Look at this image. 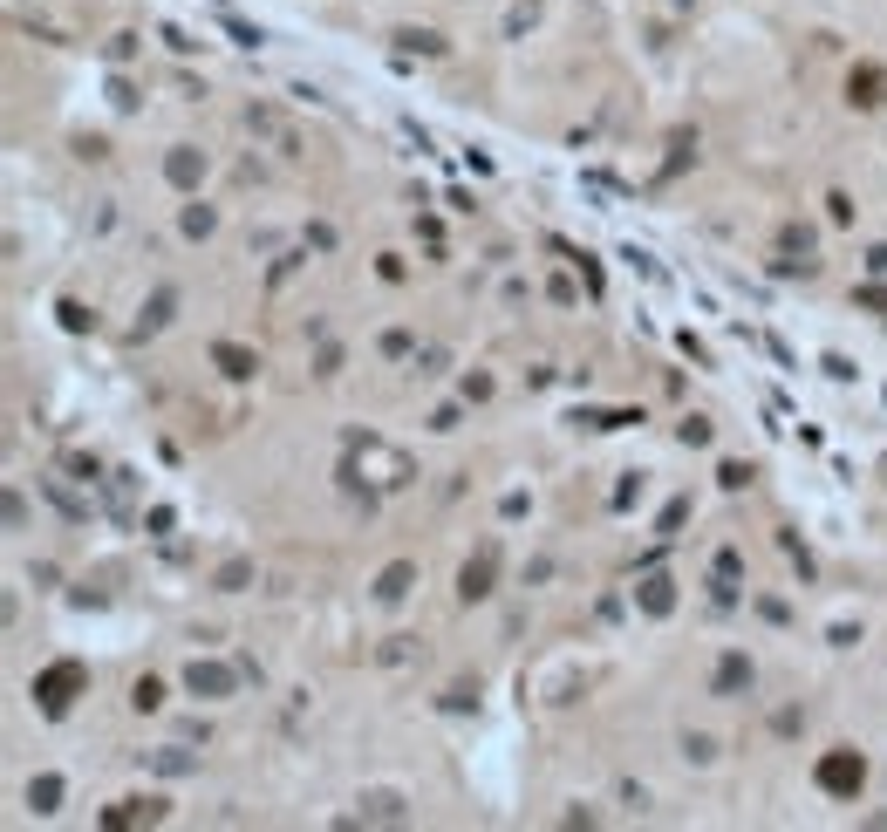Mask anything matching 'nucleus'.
Wrapping results in <instances>:
<instances>
[{"label":"nucleus","mask_w":887,"mask_h":832,"mask_svg":"<svg viewBox=\"0 0 887 832\" xmlns=\"http://www.w3.org/2000/svg\"><path fill=\"white\" fill-rule=\"evenodd\" d=\"M642 607H649V614H669V607H676V594H669V580H642Z\"/></svg>","instance_id":"9b49d317"},{"label":"nucleus","mask_w":887,"mask_h":832,"mask_svg":"<svg viewBox=\"0 0 887 832\" xmlns=\"http://www.w3.org/2000/svg\"><path fill=\"white\" fill-rule=\"evenodd\" d=\"M410 580H417L410 567H389L383 580H376V601H403V594H410Z\"/></svg>","instance_id":"6e6552de"},{"label":"nucleus","mask_w":887,"mask_h":832,"mask_svg":"<svg viewBox=\"0 0 887 832\" xmlns=\"http://www.w3.org/2000/svg\"><path fill=\"white\" fill-rule=\"evenodd\" d=\"M137 819H157V805H151V798H144V805H137V798H130V805H123V812H110V826H137Z\"/></svg>","instance_id":"ddd939ff"},{"label":"nucleus","mask_w":887,"mask_h":832,"mask_svg":"<svg viewBox=\"0 0 887 832\" xmlns=\"http://www.w3.org/2000/svg\"><path fill=\"white\" fill-rule=\"evenodd\" d=\"M860 785H867V757H860V751H826V757H819V792L860 798Z\"/></svg>","instance_id":"f03ea898"},{"label":"nucleus","mask_w":887,"mask_h":832,"mask_svg":"<svg viewBox=\"0 0 887 832\" xmlns=\"http://www.w3.org/2000/svg\"><path fill=\"white\" fill-rule=\"evenodd\" d=\"M717 689H751V662H744V655H724V669H717Z\"/></svg>","instance_id":"1a4fd4ad"},{"label":"nucleus","mask_w":887,"mask_h":832,"mask_svg":"<svg viewBox=\"0 0 887 832\" xmlns=\"http://www.w3.org/2000/svg\"><path fill=\"white\" fill-rule=\"evenodd\" d=\"M212 362H219L226 376H253V355H246V348H232V341H219V348H212Z\"/></svg>","instance_id":"0eeeda50"},{"label":"nucleus","mask_w":887,"mask_h":832,"mask_svg":"<svg viewBox=\"0 0 887 832\" xmlns=\"http://www.w3.org/2000/svg\"><path fill=\"white\" fill-rule=\"evenodd\" d=\"M492 567H499V560H492V546H485V553H478V560L464 567V580H458V594H464V601H485V594H492Z\"/></svg>","instance_id":"20e7f679"},{"label":"nucleus","mask_w":887,"mask_h":832,"mask_svg":"<svg viewBox=\"0 0 887 832\" xmlns=\"http://www.w3.org/2000/svg\"><path fill=\"white\" fill-rule=\"evenodd\" d=\"M82 682H89V669H82V662H55V669H41V676H35V703L48 710V717H62V710L76 703Z\"/></svg>","instance_id":"f257e3e1"},{"label":"nucleus","mask_w":887,"mask_h":832,"mask_svg":"<svg viewBox=\"0 0 887 832\" xmlns=\"http://www.w3.org/2000/svg\"><path fill=\"white\" fill-rule=\"evenodd\" d=\"M881 89H887L881 69H853V82H847V96L860 103V110H874V103H881Z\"/></svg>","instance_id":"423d86ee"},{"label":"nucleus","mask_w":887,"mask_h":832,"mask_svg":"<svg viewBox=\"0 0 887 832\" xmlns=\"http://www.w3.org/2000/svg\"><path fill=\"white\" fill-rule=\"evenodd\" d=\"M28 805H35V812H55V805H62V778H35V785H28Z\"/></svg>","instance_id":"9d476101"},{"label":"nucleus","mask_w":887,"mask_h":832,"mask_svg":"<svg viewBox=\"0 0 887 832\" xmlns=\"http://www.w3.org/2000/svg\"><path fill=\"white\" fill-rule=\"evenodd\" d=\"M232 669H219V662H192V669H185V689H192V696H232Z\"/></svg>","instance_id":"7ed1b4c3"},{"label":"nucleus","mask_w":887,"mask_h":832,"mask_svg":"<svg viewBox=\"0 0 887 832\" xmlns=\"http://www.w3.org/2000/svg\"><path fill=\"white\" fill-rule=\"evenodd\" d=\"M362 812H369V819H403L396 792H369V798H362Z\"/></svg>","instance_id":"f8f14e48"},{"label":"nucleus","mask_w":887,"mask_h":832,"mask_svg":"<svg viewBox=\"0 0 887 832\" xmlns=\"http://www.w3.org/2000/svg\"><path fill=\"white\" fill-rule=\"evenodd\" d=\"M164 178H171V185H198V178H205V157H198V151H171V157H164Z\"/></svg>","instance_id":"39448f33"},{"label":"nucleus","mask_w":887,"mask_h":832,"mask_svg":"<svg viewBox=\"0 0 887 832\" xmlns=\"http://www.w3.org/2000/svg\"><path fill=\"white\" fill-rule=\"evenodd\" d=\"M157 703H164V689H157V682L144 676V682H137V710H157Z\"/></svg>","instance_id":"4468645a"}]
</instances>
